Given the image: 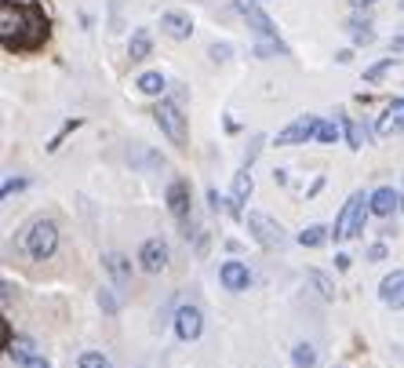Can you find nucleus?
Returning a JSON list of instances; mask_svg holds the SVG:
<instances>
[{
  "label": "nucleus",
  "instance_id": "28",
  "mask_svg": "<svg viewBox=\"0 0 404 368\" xmlns=\"http://www.w3.org/2000/svg\"><path fill=\"white\" fill-rule=\"evenodd\" d=\"M310 281H313L317 288H321V295H324V299H332V295H335V288H332V281H328L324 274H317V270H313V274H310Z\"/></svg>",
  "mask_w": 404,
  "mask_h": 368
},
{
  "label": "nucleus",
  "instance_id": "25",
  "mask_svg": "<svg viewBox=\"0 0 404 368\" xmlns=\"http://www.w3.org/2000/svg\"><path fill=\"white\" fill-rule=\"evenodd\" d=\"M343 128H346V142H350V149H360V146H365V132H360V124H357L353 117H346Z\"/></svg>",
  "mask_w": 404,
  "mask_h": 368
},
{
  "label": "nucleus",
  "instance_id": "32",
  "mask_svg": "<svg viewBox=\"0 0 404 368\" xmlns=\"http://www.w3.org/2000/svg\"><path fill=\"white\" fill-rule=\"evenodd\" d=\"M229 55H233L229 44H211V59H215V62H222V59H229Z\"/></svg>",
  "mask_w": 404,
  "mask_h": 368
},
{
  "label": "nucleus",
  "instance_id": "36",
  "mask_svg": "<svg viewBox=\"0 0 404 368\" xmlns=\"http://www.w3.org/2000/svg\"><path fill=\"white\" fill-rule=\"evenodd\" d=\"M335 270H350V255H335Z\"/></svg>",
  "mask_w": 404,
  "mask_h": 368
},
{
  "label": "nucleus",
  "instance_id": "40",
  "mask_svg": "<svg viewBox=\"0 0 404 368\" xmlns=\"http://www.w3.org/2000/svg\"><path fill=\"white\" fill-rule=\"evenodd\" d=\"M400 208H404V201H400Z\"/></svg>",
  "mask_w": 404,
  "mask_h": 368
},
{
  "label": "nucleus",
  "instance_id": "11",
  "mask_svg": "<svg viewBox=\"0 0 404 368\" xmlns=\"http://www.w3.org/2000/svg\"><path fill=\"white\" fill-rule=\"evenodd\" d=\"M139 263H142L146 274H160L168 266V245L160 241V237H150V241L142 245V252H139Z\"/></svg>",
  "mask_w": 404,
  "mask_h": 368
},
{
  "label": "nucleus",
  "instance_id": "7",
  "mask_svg": "<svg viewBox=\"0 0 404 368\" xmlns=\"http://www.w3.org/2000/svg\"><path fill=\"white\" fill-rule=\"evenodd\" d=\"M317 128H321V117H299V121H291L284 132H277V146H299V142H310L317 139Z\"/></svg>",
  "mask_w": 404,
  "mask_h": 368
},
{
  "label": "nucleus",
  "instance_id": "13",
  "mask_svg": "<svg viewBox=\"0 0 404 368\" xmlns=\"http://www.w3.org/2000/svg\"><path fill=\"white\" fill-rule=\"evenodd\" d=\"M375 132H379V135H393V132H404V99H393V102L386 106V114L379 117Z\"/></svg>",
  "mask_w": 404,
  "mask_h": 368
},
{
  "label": "nucleus",
  "instance_id": "6",
  "mask_svg": "<svg viewBox=\"0 0 404 368\" xmlns=\"http://www.w3.org/2000/svg\"><path fill=\"white\" fill-rule=\"evenodd\" d=\"M237 11L248 18V26L259 33V37H266V40H277V44H284V40L277 37V26H273V18L259 8V0H237Z\"/></svg>",
  "mask_w": 404,
  "mask_h": 368
},
{
  "label": "nucleus",
  "instance_id": "1",
  "mask_svg": "<svg viewBox=\"0 0 404 368\" xmlns=\"http://www.w3.org/2000/svg\"><path fill=\"white\" fill-rule=\"evenodd\" d=\"M48 15L44 4H18V0H0V40L15 55H26L44 48L48 40Z\"/></svg>",
  "mask_w": 404,
  "mask_h": 368
},
{
  "label": "nucleus",
  "instance_id": "29",
  "mask_svg": "<svg viewBox=\"0 0 404 368\" xmlns=\"http://www.w3.org/2000/svg\"><path fill=\"white\" fill-rule=\"evenodd\" d=\"M99 307H102L106 314H117V299H113L110 288H102V292H99Z\"/></svg>",
  "mask_w": 404,
  "mask_h": 368
},
{
  "label": "nucleus",
  "instance_id": "26",
  "mask_svg": "<svg viewBox=\"0 0 404 368\" xmlns=\"http://www.w3.org/2000/svg\"><path fill=\"white\" fill-rule=\"evenodd\" d=\"M393 66H397V59H382V62H375V66L365 73V80H368V84H375V80H382V77H386Z\"/></svg>",
  "mask_w": 404,
  "mask_h": 368
},
{
  "label": "nucleus",
  "instance_id": "5",
  "mask_svg": "<svg viewBox=\"0 0 404 368\" xmlns=\"http://www.w3.org/2000/svg\"><path fill=\"white\" fill-rule=\"evenodd\" d=\"M153 117H157V124H160V132L172 139L175 146H186V117L179 114L175 102H160Z\"/></svg>",
  "mask_w": 404,
  "mask_h": 368
},
{
  "label": "nucleus",
  "instance_id": "3",
  "mask_svg": "<svg viewBox=\"0 0 404 368\" xmlns=\"http://www.w3.org/2000/svg\"><path fill=\"white\" fill-rule=\"evenodd\" d=\"M368 208H372V204L360 197V193H353V197L343 204V211H339V219H335V230H332L335 241H350V237H357L360 230H365Z\"/></svg>",
  "mask_w": 404,
  "mask_h": 368
},
{
  "label": "nucleus",
  "instance_id": "20",
  "mask_svg": "<svg viewBox=\"0 0 404 368\" xmlns=\"http://www.w3.org/2000/svg\"><path fill=\"white\" fill-rule=\"evenodd\" d=\"M328 241V230L324 226H306L303 233H299V245L303 248H317V245H324Z\"/></svg>",
  "mask_w": 404,
  "mask_h": 368
},
{
  "label": "nucleus",
  "instance_id": "12",
  "mask_svg": "<svg viewBox=\"0 0 404 368\" xmlns=\"http://www.w3.org/2000/svg\"><path fill=\"white\" fill-rule=\"evenodd\" d=\"M219 281H222V288H226V292H244V288H248V281H251V274H248L244 263L229 259V263L219 266Z\"/></svg>",
  "mask_w": 404,
  "mask_h": 368
},
{
  "label": "nucleus",
  "instance_id": "16",
  "mask_svg": "<svg viewBox=\"0 0 404 368\" xmlns=\"http://www.w3.org/2000/svg\"><path fill=\"white\" fill-rule=\"evenodd\" d=\"M150 51H153L150 33H146V30H135V33H132V44H127V59H132V62H142V59H150Z\"/></svg>",
  "mask_w": 404,
  "mask_h": 368
},
{
  "label": "nucleus",
  "instance_id": "10",
  "mask_svg": "<svg viewBox=\"0 0 404 368\" xmlns=\"http://www.w3.org/2000/svg\"><path fill=\"white\" fill-rule=\"evenodd\" d=\"M189 204H194L189 183H186V179H175L172 186H168V211H172L179 223H186V219H189Z\"/></svg>",
  "mask_w": 404,
  "mask_h": 368
},
{
  "label": "nucleus",
  "instance_id": "2",
  "mask_svg": "<svg viewBox=\"0 0 404 368\" xmlns=\"http://www.w3.org/2000/svg\"><path fill=\"white\" fill-rule=\"evenodd\" d=\"M23 248L30 259H37V263H44V259L55 255L58 248V226L51 219H37L26 233H23Z\"/></svg>",
  "mask_w": 404,
  "mask_h": 368
},
{
  "label": "nucleus",
  "instance_id": "17",
  "mask_svg": "<svg viewBox=\"0 0 404 368\" xmlns=\"http://www.w3.org/2000/svg\"><path fill=\"white\" fill-rule=\"evenodd\" d=\"M106 270H110L113 274V281H117V285H127V281H132V263H127V259L124 255H106Z\"/></svg>",
  "mask_w": 404,
  "mask_h": 368
},
{
  "label": "nucleus",
  "instance_id": "14",
  "mask_svg": "<svg viewBox=\"0 0 404 368\" xmlns=\"http://www.w3.org/2000/svg\"><path fill=\"white\" fill-rule=\"evenodd\" d=\"M368 204H372V211H375V215H382V219H386V215H393V208L400 204V197H397V193H393L390 186H379V190L372 193V197H368Z\"/></svg>",
  "mask_w": 404,
  "mask_h": 368
},
{
  "label": "nucleus",
  "instance_id": "38",
  "mask_svg": "<svg viewBox=\"0 0 404 368\" xmlns=\"http://www.w3.org/2000/svg\"><path fill=\"white\" fill-rule=\"evenodd\" d=\"M350 4H353V8L360 11V8H372V4H375V0H350Z\"/></svg>",
  "mask_w": 404,
  "mask_h": 368
},
{
  "label": "nucleus",
  "instance_id": "30",
  "mask_svg": "<svg viewBox=\"0 0 404 368\" xmlns=\"http://www.w3.org/2000/svg\"><path fill=\"white\" fill-rule=\"evenodd\" d=\"M18 190H26V179H8L0 193H4V197H11V193H18Z\"/></svg>",
  "mask_w": 404,
  "mask_h": 368
},
{
  "label": "nucleus",
  "instance_id": "31",
  "mask_svg": "<svg viewBox=\"0 0 404 368\" xmlns=\"http://www.w3.org/2000/svg\"><path fill=\"white\" fill-rule=\"evenodd\" d=\"M382 302H390V307H404V285H397L386 299H382Z\"/></svg>",
  "mask_w": 404,
  "mask_h": 368
},
{
  "label": "nucleus",
  "instance_id": "18",
  "mask_svg": "<svg viewBox=\"0 0 404 368\" xmlns=\"http://www.w3.org/2000/svg\"><path fill=\"white\" fill-rule=\"evenodd\" d=\"M135 88H139L142 95L157 99V95H164V88H168V84H164V77H160V73H142V77L135 80Z\"/></svg>",
  "mask_w": 404,
  "mask_h": 368
},
{
  "label": "nucleus",
  "instance_id": "15",
  "mask_svg": "<svg viewBox=\"0 0 404 368\" xmlns=\"http://www.w3.org/2000/svg\"><path fill=\"white\" fill-rule=\"evenodd\" d=\"M160 26L172 33L175 40H186L189 33H194V23H189L182 11H164V15H160Z\"/></svg>",
  "mask_w": 404,
  "mask_h": 368
},
{
  "label": "nucleus",
  "instance_id": "27",
  "mask_svg": "<svg viewBox=\"0 0 404 368\" xmlns=\"http://www.w3.org/2000/svg\"><path fill=\"white\" fill-rule=\"evenodd\" d=\"M397 285H404V270H393L390 277H382V285H379V295L386 299V295H390V292H393Z\"/></svg>",
  "mask_w": 404,
  "mask_h": 368
},
{
  "label": "nucleus",
  "instance_id": "4",
  "mask_svg": "<svg viewBox=\"0 0 404 368\" xmlns=\"http://www.w3.org/2000/svg\"><path fill=\"white\" fill-rule=\"evenodd\" d=\"M244 223H248V230L255 233V241H259L263 248H281V245L288 241L284 230H281V223H273L270 215H263V211H248Z\"/></svg>",
  "mask_w": 404,
  "mask_h": 368
},
{
  "label": "nucleus",
  "instance_id": "23",
  "mask_svg": "<svg viewBox=\"0 0 404 368\" xmlns=\"http://www.w3.org/2000/svg\"><path fill=\"white\" fill-rule=\"evenodd\" d=\"M77 368H113V361L106 357V354H99V350H84L80 361H77Z\"/></svg>",
  "mask_w": 404,
  "mask_h": 368
},
{
  "label": "nucleus",
  "instance_id": "21",
  "mask_svg": "<svg viewBox=\"0 0 404 368\" xmlns=\"http://www.w3.org/2000/svg\"><path fill=\"white\" fill-rule=\"evenodd\" d=\"M291 361H295V368H313L317 364V350L310 343H299V346H295V354H291Z\"/></svg>",
  "mask_w": 404,
  "mask_h": 368
},
{
  "label": "nucleus",
  "instance_id": "34",
  "mask_svg": "<svg viewBox=\"0 0 404 368\" xmlns=\"http://www.w3.org/2000/svg\"><path fill=\"white\" fill-rule=\"evenodd\" d=\"M23 368H51V364L44 361V354H33L30 361H23Z\"/></svg>",
  "mask_w": 404,
  "mask_h": 368
},
{
  "label": "nucleus",
  "instance_id": "19",
  "mask_svg": "<svg viewBox=\"0 0 404 368\" xmlns=\"http://www.w3.org/2000/svg\"><path fill=\"white\" fill-rule=\"evenodd\" d=\"M350 37H353V44H372V40H375L372 23H368V18H350Z\"/></svg>",
  "mask_w": 404,
  "mask_h": 368
},
{
  "label": "nucleus",
  "instance_id": "33",
  "mask_svg": "<svg viewBox=\"0 0 404 368\" xmlns=\"http://www.w3.org/2000/svg\"><path fill=\"white\" fill-rule=\"evenodd\" d=\"M368 259H372V263H382V259H386V245H372V248H368Z\"/></svg>",
  "mask_w": 404,
  "mask_h": 368
},
{
  "label": "nucleus",
  "instance_id": "35",
  "mask_svg": "<svg viewBox=\"0 0 404 368\" xmlns=\"http://www.w3.org/2000/svg\"><path fill=\"white\" fill-rule=\"evenodd\" d=\"M208 204H211V208H215V211L222 208V197H219V190H208Z\"/></svg>",
  "mask_w": 404,
  "mask_h": 368
},
{
  "label": "nucleus",
  "instance_id": "8",
  "mask_svg": "<svg viewBox=\"0 0 404 368\" xmlns=\"http://www.w3.org/2000/svg\"><path fill=\"white\" fill-rule=\"evenodd\" d=\"M201 332H204V314L197 310V307H179L175 310V336L182 339V343H194V339H201Z\"/></svg>",
  "mask_w": 404,
  "mask_h": 368
},
{
  "label": "nucleus",
  "instance_id": "39",
  "mask_svg": "<svg viewBox=\"0 0 404 368\" xmlns=\"http://www.w3.org/2000/svg\"><path fill=\"white\" fill-rule=\"evenodd\" d=\"M400 11H404V0H400Z\"/></svg>",
  "mask_w": 404,
  "mask_h": 368
},
{
  "label": "nucleus",
  "instance_id": "37",
  "mask_svg": "<svg viewBox=\"0 0 404 368\" xmlns=\"http://www.w3.org/2000/svg\"><path fill=\"white\" fill-rule=\"evenodd\" d=\"M0 288H4V295H0V299H4V302H11V292H15V288H11V281H4Z\"/></svg>",
  "mask_w": 404,
  "mask_h": 368
},
{
  "label": "nucleus",
  "instance_id": "24",
  "mask_svg": "<svg viewBox=\"0 0 404 368\" xmlns=\"http://www.w3.org/2000/svg\"><path fill=\"white\" fill-rule=\"evenodd\" d=\"M4 354H8V357H15L18 364H23V361H30V357H33V343H30V339H15Z\"/></svg>",
  "mask_w": 404,
  "mask_h": 368
},
{
  "label": "nucleus",
  "instance_id": "22",
  "mask_svg": "<svg viewBox=\"0 0 404 368\" xmlns=\"http://www.w3.org/2000/svg\"><path fill=\"white\" fill-rule=\"evenodd\" d=\"M346 128H339L335 121H321V128H317V142H324V146H332V142H339V135H343Z\"/></svg>",
  "mask_w": 404,
  "mask_h": 368
},
{
  "label": "nucleus",
  "instance_id": "9",
  "mask_svg": "<svg viewBox=\"0 0 404 368\" xmlns=\"http://www.w3.org/2000/svg\"><path fill=\"white\" fill-rule=\"evenodd\" d=\"M251 168L244 164L237 176H233V190H229V215H237V219H244V204H248V197H251Z\"/></svg>",
  "mask_w": 404,
  "mask_h": 368
}]
</instances>
